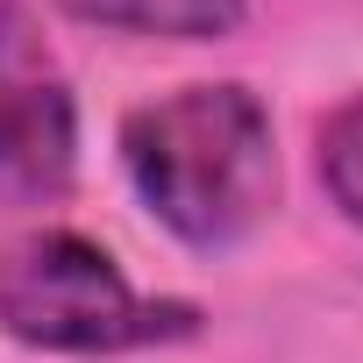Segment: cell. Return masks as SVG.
<instances>
[{
	"instance_id": "5b68a950",
	"label": "cell",
	"mask_w": 363,
	"mask_h": 363,
	"mask_svg": "<svg viewBox=\"0 0 363 363\" xmlns=\"http://www.w3.org/2000/svg\"><path fill=\"white\" fill-rule=\"evenodd\" d=\"M313 171H320L328 207L363 228V93H349L342 107L320 114V128H313Z\"/></svg>"
},
{
	"instance_id": "7a4b0ae2",
	"label": "cell",
	"mask_w": 363,
	"mask_h": 363,
	"mask_svg": "<svg viewBox=\"0 0 363 363\" xmlns=\"http://www.w3.org/2000/svg\"><path fill=\"white\" fill-rule=\"evenodd\" d=\"M0 335L43 356H135L193 342L200 306L128 285V271L79 228H36L0 250Z\"/></svg>"
},
{
	"instance_id": "3957f363",
	"label": "cell",
	"mask_w": 363,
	"mask_h": 363,
	"mask_svg": "<svg viewBox=\"0 0 363 363\" xmlns=\"http://www.w3.org/2000/svg\"><path fill=\"white\" fill-rule=\"evenodd\" d=\"M79 178V93L29 0H0V207H57Z\"/></svg>"
},
{
	"instance_id": "6da1fadb",
	"label": "cell",
	"mask_w": 363,
	"mask_h": 363,
	"mask_svg": "<svg viewBox=\"0 0 363 363\" xmlns=\"http://www.w3.org/2000/svg\"><path fill=\"white\" fill-rule=\"evenodd\" d=\"M121 171L143 214L200 257L250 242L278 207V128L242 79H193L121 114Z\"/></svg>"
},
{
	"instance_id": "277c9868",
	"label": "cell",
	"mask_w": 363,
	"mask_h": 363,
	"mask_svg": "<svg viewBox=\"0 0 363 363\" xmlns=\"http://www.w3.org/2000/svg\"><path fill=\"white\" fill-rule=\"evenodd\" d=\"M57 8L93 29L164 36V43H221L250 22V0H57Z\"/></svg>"
}]
</instances>
